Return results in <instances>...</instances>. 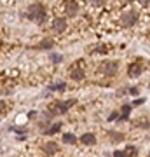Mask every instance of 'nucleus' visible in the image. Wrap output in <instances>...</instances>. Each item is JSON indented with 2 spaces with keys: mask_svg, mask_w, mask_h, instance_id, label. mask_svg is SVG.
Returning <instances> with one entry per match:
<instances>
[{
  "mask_svg": "<svg viewBox=\"0 0 150 157\" xmlns=\"http://www.w3.org/2000/svg\"><path fill=\"white\" fill-rule=\"evenodd\" d=\"M26 17L28 19H32L35 21L37 25H42L45 23V17H47V11H45V7L42 4H32V6L28 7V12H26Z\"/></svg>",
  "mask_w": 150,
  "mask_h": 157,
  "instance_id": "obj_1",
  "label": "nucleus"
},
{
  "mask_svg": "<svg viewBox=\"0 0 150 157\" xmlns=\"http://www.w3.org/2000/svg\"><path fill=\"white\" fill-rule=\"evenodd\" d=\"M140 19V12L136 9H129V11H124L122 16H121V25H122L124 28H131L134 26Z\"/></svg>",
  "mask_w": 150,
  "mask_h": 157,
  "instance_id": "obj_2",
  "label": "nucleus"
},
{
  "mask_svg": "<svg viewBox=\"0 0 150 157\" xmlns=\"http://www.w3.org/2000/svg\"><path fill=\"white\" fill-rule=\"evenodd\" d=\"M77 103V100H65V101H56L54 103V107H56V110H54V113H67L70 108L73 107Z\"/></svg>",
  "mask_w": 150,
  "mask_h": 157,
  "instance_id": "obj_3",
  "label": "nucleus"
},
{
  "mask_svg": "<svg viewBox=\"0 0 150 157\" xmlns=\"http://www.w3.org/2000/svg\"><path fill=\"white\" fill-rule=\"evenodd\" d=\"M101 72H103V75H106V77H113V75L119 72V61H106V63H103Z\"/></svg>",
  "mask_w": 150,
  "mask_h": 157,
  "instance_id": "obj_4",
  "label": "nucleus"
},
{
  "mask_svg": "<svg viewBox=\"0 0 150 157\" xmlns=\"http://www.w3.org/2000/svg\"><path fill=\"white\" fill-rule=\"evenodd\" d=\"M52 47H54V40L51 37H44L39 44L35 45V49H39V51H51Z\"/></svg>",
  "mask_w": 150,
  "mask_h": 157,
  "instance_id": "obj_5",
  "label": "nucleus"
},
{
  "mask_svg": "<svg viewBox=\"0 0 150 157\" xmlns=\"http://www.w3.org/2000/svg\"><path fill=\"white\" fill-rule=\"evenodd\" d=\"M67 19L65 17H56L54 21H52V30H54L56 33H63L65 30H67Z\"/></svg>",
  "mask_w": 150,
  "mask_h": 157,
  "instance_id": "obj_6",
  "label": "nucleus"
},
{
  "mask_svg": "<svg viewBox=\"0 0 150 157\" xmlns=\"http://www.w3.org/2000/svg\"><path fill=\"white\" fill-rule=\"evenodd\" d=\"M141 72H143V67H141L140 63H131V65L128 67V75L131 78L140 77V75H141Z\"/></svg>",
  "mask_w": 150,
  "mask_h": 157,
  "instance_id": "obj_7",
  "label": "nucleus"
},
{
  "mask_svg": "<svg viewBox=\"0 0 150 157\" xmlns=\"http://www.w3.org/2000/svg\"><path fill=\"white\" fill-rule=\"evenodd\" d=\"M65 12H67L68 17H75L79 14V4H77V2H73V0H72V2H68V4H67V11H65Z\"/></svg>",
  "mask_w": 150,
  "mask_h": 157,
  "instance_id": "obj_8",
  "label": "nucleus"
},
{
  "mask_svg": "<svg viewBox=\"0 0 150 157\" xmlns=\"http://www.w3.org/2000/svg\"><path fill=\"white\" fill-rule=\"evenodd\" d=\"M70 77H72L73 80H84V78H86V72H84L80 67H75L72 72H70Z\"/></svg>",
  "mask_w": 150,
  "mask_h": 157,
  "instance_id": "obj_9",
  "label": "nucleus"
},
{
  "mask_svg": "<svg viewBox=\"0 0 150 157\" xmlns=\"http://www.w3.org/2000/svg\"><path fill=\"white\" fill-rule=\"evenodd\" d=\"M42 148H44V152L47 154V155H54L56 152L60 150V148H58V143H54V141H47Z\"/></svg>",
  "mask_w": 150,
  "mask_h": 157,
  "instance_id": "obj_10",
  "label": "nucleus"
},
{
  "mask_svg": "<svg viewBox=\"0 0 150 157\" xmlns=\"http://www.w3.org/2000/svg\"><path fill=\"white\" fill-rule=\"evenodd\" d=\"M80 141H82L84 145L93 147V145H96V136L93 135V133H84L82 138H80Z\"/></svg>",
  "mask_w": 150,
  "mask_h": 157,
  "instance_id": "obj_11",
  "label": "nucleus"
},
{
  "mask_svg": "<svg viewBox=\"0 0 150 157\" xmlns=\"http://www.w3.org/2000/svg\"><path fill=\"white\" fill-rule=\"evenodd\" d=\"M131 108H133V105H124V107L121 108V112H119V121H121V122H124V121H128L129 119Z\"/></svg>",
  "mask_w": 150,
  "mask_h": 157,
  "instance_id": "obj_12",
  "label": "nucleus"
},
{
  "mask_svg": "<svg viewBox=\"0 0 150 157\" xmlns=\"http://www.w3.org/2000/svg\"><path fill=\"white\" fill-rule=\"evenodd\" d=\"M60 131H61V122H56V124H52V126L44 129V135H56Z\"/></svg>",
  "mask_w": 150,
  "mask_h": 157,
  "instance_id": "obj_13",
  "label": "nucleus"
},
{
  "mask_svg": "<svg viewBox=\"0 0 150 157\" xmlns=\"http://www.w3.org/2000/svg\"><path fill=\"white\" fill-rule=\"evenodd\" d=\"M63 143H67V145H75L77 143V138L73 133H65L63 135Z\"/></svg>",
  "mask_w": 150,
  "mask_h": 157,
  "instance_id": "obj_14",
  "label": "nucleus"
},
{
  "mask_svg": "<svg viewBox=\"0 0 150 157\" xmlns=\"http://www.w3.org/2000/svg\"><path fill=\"white\" fill-rule=\"evenodd\" d=\"M124 133H119V131H112L110 133V140L113 141V143H121V141H124Z\"/></svg>",
  "mask_w": 150,
  "mask_h": 157,
  "instance_id": "obj_15",
  "label": "nucleus"
},
{
  "mask_svg": "<svg viewBox=\"0 0 150 157\" xmlns=\"http://www.w3.org/2000/svg\"><path fill=\"white\" fill-rule=\"evenodd\" d=\"M136 155H138V148L134 145H129L126 148V157H136Z\"/></svg>",
  "mask_w": 150,
  "mask_h": 157,
  "instance_id": "obj_16",
  "label": "nucleus"
},
{
  "mask_svg": "<svg viewBox=\"0 0 150 157\" xmlns=\"http://www.w3.org/2000/svg\"><path fill=\"white\" fill-rule=\"evenodd\" d=\"M49 59L54 63V65H58V63L63 61V56H61V54H58V52H51V54H49Z\"/></svg>",
  "mask_w": 150,
  "mask_h": 157,
  "instance_id": "obj_17",
  "label": "nucleus"
},
{
  "mask_svg": "<svg viewBox=\"0 0 150 157\" xmlns=\"http://www.w3.org/2000/svg\"><path fill=\"white\" fill-rule=\"evenodd\" d=\"M67 89V84L65 82H61V84H52L49 86V91H65Z\"/></svg>",
  "mask_w": 150,
  "mask_h": 157,
  "instance_id": "obj_18",
  "label": "nucleus"
},
{
  "mask_svg": "<svg viewBox=\"0 0 150 157\" xmlns=\"http://www.w3.org/2000/svg\"><path fill=\"white\" fill-rule=\"evenodd\" d=\"M140 121H141V122H138L140 128H145V129H148V128H150V122L147 121V119H140Z\"/></svg>",
  "mask_w": 150,
  "mask_h": 157,
  "instance_id": "obj_19",
  "label": "nucleus"
},
{
  "mask_svg": "<svg viewBox=\"0 0 150 157\" xmlns=\"http://www.w3.org/2000/svg\"><path fill=\"white\" fill-rule=\"evenodd\" d=\"M89 4H91V6H94V7H100V6L105 4V0H89Z\"/></svg>",
  "mask_w": 150,
  "mask_h": 157,
  "instance_id": "obj_20",
  "label": "nucleus"
},
{
  "mask_svg": "<svg viewBox=\"0 0 150 157\" xmlns=\"http://www.w3.org/2000/svg\"><path fill=\"white\" fill-rule=\"evenodd\" d=\"M119 121V112H112L110 115H108V121H110V122H113V121Z\"/></svg>",
  "mask_w": 150,
  "mask_h": 157,
  "instance_id": "obj_21",
  "label": "nucleus"
},
{
  "mask_svg": "<svg viewBox=\"0 0 150 157\" xmlns=\"http://www.w3.org/2000/svg\"><path fill=\"white\" fill-rule=\"evenodd\" d=\"M128 94L136 96V94H138V87H129V89H128Z\"/></svg>",
  "mask_w": 150,
  "mask_h": 157,
  "instance_id": "obj_22",
  "label": "nucleus"
},
{
  "mask_svg": "<svg viewBox=\"0 0 150 157\" xmlns=\"http://www.w3.org/2000/svg\"><path fill=\"white\" fill-rule=\"evenodd\" d=\"M113 157H126V152L124 150H115L113 152Z\"/></svg>",
  "mask_w": 150,
  "mask_h": 157,
  "instance_id": "obj_23",
  "label": "nucleus"
},
{
  "mask_svg": "<svg viewBox=\"0 0 150 157\" xmlns=\"http://www.w3.org/2000/svg\"><path fill=\"white\" fill-rule=\"evenodd\" d=\"M0 112H6V101L0 100Z\"/></svg>",
  "mask_w": 150,
  "mask_h": 157,
  "instance_id": "obj_24",
  "label": "nucleus"
},
{
  "mask_svg": "<svg viewBox=\"0 0 150 157\" xmlns=\"http://www.w3.org/2000/svg\"><path fill=\"white\" fill-rule=\"evenodd\" d=\"M141 103H145V100H136V101H133V107H138Z\"/></svg>",
  "mask_w": 150,
  "mask_h": 157,
  "instance_id": "obj_25",
  "label": "nucleus"
},
{
  "mask_svg": "<svg viewBox=\"0 0 150 157\" xmlns=\"http://www.w3.org/2000/svg\"><path fill=\"white\" fill-rule=\"evenodd\" d=\"M131 2H133V0H121V4H124V6H126V4H131Z\"/></svg>",
  "mask_w": 150,
  "mask_h": 157,
  "instance_id": "obj_26",
  "label": "nucleus"
},
{
  "mask_svg": "<svg viewBox=\"0 0 150 157\" xmlns=\"http://www.w3.org/2000/svg\"><path fill=\"white\" fill-rule=\"evenodd\" d=\"M140 2H141L143 6H148V4H150V0H140Z\"/></svg>",
  "mask_w": 150,
  "mask_h": 157,
  "instance_id": "obj_27",
  "label": "nucleus"
}]
</instances>
